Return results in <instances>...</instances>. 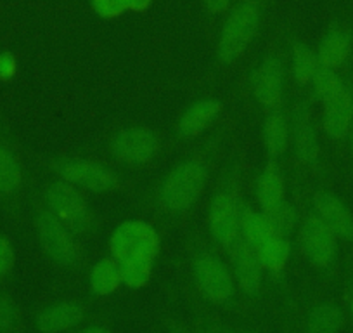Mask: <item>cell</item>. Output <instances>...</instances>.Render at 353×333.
I'll list each match as a JSON object with an SVG mask.
<instances>
[{"mask_svg":"<svg viewBox=\"0 0 353 333\" xmlns=\"http://www.w3.org/2000/svg\"><path fill=\"white\" fill-rule=\"evenodd\" d=\"M161 240L152 224L132 219L121 222L110 238V257L120 266L125 264H154Z\"/></svg>","mask_w":353,"mask_h":333,"instance_id":"6da1fadb","label":"cell"},{"mask_svg":"<svg viewBox=\"0 0 353 333\" xmlns=\"http://www.w3.org/2000/svg\"><path fill=\"white\" fill-rule=\"evenodd\" d=\"M208 171L201 160H185L170 172L159 188V202L168 212L191 209L206 186Z\"/></svg>","mask_w":353,"mask_h":333,"instance_id":"7a4b0ae2","label":"cell"},{"mask_svg":"<svg viewBox=\"0 0 353 333\" xmlns=\"http://www.w3.org/2000/svg\"><path fill=\"white\" fill-rule=\"evenodd\" d=\"M260 26V6L254 0H241L230 11L220 32L216 57L220 63H234L253 42Z\"/></svg>","mask_w":353,"mask_h":333,"instance_id":"3957f363","label":"cell"},{"mask_svg":"<svg viewBox=\"0 0 353 333\" xmlns=\"http://www.w3.org/2000/svg\"><path fill=\"white\" fill-rule=\"evenodd\" d=\"M192 276L203 297L213 304H225L236 294L232 269L212 252H203L196 257Z\"/></svg>","mask_w":353,"mask_h":333,"instance_id":"277c9868","label":"cell"},{"mask_svg":"<svg viewBox=\"0 0 353 333\" xmlns=\"http://www.w3.org/2000/svg\"><path fill=\"white\" fill-rule=\"evenodd\" d=\"M37 233L39 240L42 243V248L49 256L50 260H54L59 266H73L78 260V245L73 236V231L61 222L52 212L46 210L40 212L37 217Z\"/></svg>","mask_w":353,"mask_h":333,"instance_id":"5b68a950","label":"cell"},{"mask_svg":"<svg viewBox=\"0 0 353 333\" xmlns=\"http://www.w3.org/2000/svg\"><path fill=\"white\" fill-rule=\"evenodd\" d=\"M244 207L236 195L220 191L210 203L208 226L213 240L223 248H230L241 240V222H243Z\"/></svg>","mask_w":353,"mask_h":333,"instance_id":"8992f818","label":"cell"},{"mask_svg":"<svg viewBox=\"0 0 353 333\" xmlns=\"http://www.w3.org/2000/svg\"><path fill=\"white\" fill-rule=\"evenodd\" d=\"M298 243L301 252L315 267H329L338 254V238L315 213L300 222Z\"/></svg>","mask_w":353,"mask_h":333,"instance_id":"52a82bcc","label":"cell"},{"mask_svg":"<svg viewBox=\"0 0 353 333\" xmlns=\"http://www.w3.org/2000/svg\"><path fill=\"white\" fill-rule=\"evenodd\" d=\"M56 172L61 181L92 193H106L117 186V175L103 163L83 158L61 160L56 163Z\"/></svg>","mask_w":353,"mask_h":333,"instance_id":"ba28073f","label":"cell"},{"mask_svg":"<svg viewBox=\"0 0 353 333\" xmlns=\"http://www.w3.org/2000/svg\"><path fill=\"white\" fill-rule=\"evenodd\" d=\"M47 207L71 231H83L90 220L88 205L77 186L57 181L47 189Z\"/></svg>","mask_w":353,"mask_h":333,"instance_id":"9c48e42d","label":"cell"},{"mask_svg":"<svg viewBox=\"0 0 353 333\" xmlns=\"http://www.w3.org/2000/svg\"><path fill=\"white\" fill-rule=\"evenodd\" d=\"M159 149L158 135L145 127H128L118 132L111 142L114 158L128 165H142L156 156Z\"/></svg>","mask_w":353,"mask_h":333,"instance_id":"30bf717a","label":"cell"},{"mask_svg":"<svg viewBox=\"0 0 353 333\" xmlns=\"http://www.w3.org/2000/svg\"><path fill=\"white\" fill-rule=\"evenodd\" d=\"M253 94L258 103L270 111L279 110L284 97V64L277 56L265 57L253 71Z\"/></svg>","mask_w":353,"mask_h":333,"instance_id":"8fae6325","label":"cell"},{"mask_svg":"<svg viewBox=\"0 0 353 333\" xmlns=\"http://www.w3.org/2000/svg\"><path fill=\"white\" fill-rule=\"evenodd\" d=\"M229 250L236 287L246 295H256L263 283V267L258 259L256 250L243 240L237 241Z\"/></svg>","mask_w":353,"mask_h":333,"instance_id":"7c38bea8","label":"cell"},{"mask_svg":"<svg viewBox=\"0 0 353 333\" xmlns=\"http://www.w3.org/2000/svg\"><path fill=\"white\" fill-rule=\"evenodd\" d=\"M315 216L336 234L338 240L353 241V213L341 198L329 191H319L314 196Z\"/></svg>","mask_w":353,"mask_h":333,"instance_id":"4fadbf2b","label":"cell"},{"mask_svg":"<svg viewBox=\"0 0 353 333\" xmlns=\"http://www.w3.org/2000/svg\"><path fill=\"white\" fill-rule=\"evenodd\" d=\"M291 137L294 142V151L300 162L307 165H317L321 158V142L312 124L310 110L305 103H300L291 117Z\"/></svg>","mask_w":353,"mask_h":333,"instance_id":"5bb4252c","label":"cell"},{"mask_svg":"<svg viewBox=\"0 0 353 333\" xmlns=\"http://www.w3.org/2000/svg\"><path fill=\"white\" fill-rule=\"evenodd\" d=\"M353 120V93L348 86L324 103V115H322V127L324 132L334 141L348 137L350 125Z\"/></svg>","mask_w":353,"mask_h":333,"instance_id":"9a60e30c","label":"cell"},{"mask_svg":"<svg viewBox=\"0 0 353 333\" xmlns=\"http://www.w3.org/2000/svg\"><path fill=\"white\" fill-rule=\"evenodd\" d=\"M85 311L78 302H57L37 314V328L42 333H61L80 325Z\"/></svg>","mask_w":353,"mask_h":333,"instance_id":"2e32d148","label":"cell"},{"mask_svg":"<svg viewBox=\"0 0 353 333\" xmlns=\"http://www.w3.org/2000/svg\"><path fill=\"white\" fill-rule=\"evenodd\" d=\"M254 195H256L260 210L265 213L272 212V210H276L277 207H281L286 202L284 175L276 162H270L256 178Z\"/></svg>","mask_w":353,"mask_h":333,"instance_id":"e0dca14e","label":"cell"},{"mask_svg":"<svg viewBox=\"0 0 353 333\" xmlns=\"http://www.w3.org/2000/svg\"><path fill=\"white\" fill-rule=\"evenodd\" d=\"M220 110L222 106L215 99L196 101L182 113L181 120L176 124V134L184 139H192L203 134L216 120Z\"/></svg>","mask_w":353,"mask_h":333,"instance_id":"ac0fdd59","label":"cell"},{"mask_svg":"<svg viewBox=\"0 0 353 333\" xmlns=\"http://www.w3.org/2000/svg\"><path fill=\"white\" fill-rule=\"evenodd\" d=\"M350 54H352V35L341 28H332L319 44L317 59L321 66L336 70L346 63Z\"/></svg>","mask_w":353,"mask_h":333,"instance_id":"d6986e66","label":"cell"},{"mask_svg":"<svg viewBox=\"0 0 353 333\" xmlns=\"http://www.w3.org/2000/svg\"><path fill=\"white\" fill-rule=\"evenodd\" d=\"M123 285L120 264L113 257H104L97 260L88 273V288L97 297H110L117 294Z\"/></svg>","mask_w":353,"mask_h":333,"instance_id":"ffe728a7","label":"cell"},{"mask_svg":"<svg viewBox=\"0 0 353 333\" xmlns=\"http://www.w3.org/2000/svg\"><path fill=\"white\" fill-rule=\"evenodd\" d=\"M256 256L260 259L263 271L270 273L272 276H281L291 257L290 240L286 236L274 234L256 248Z\"/></svg>","mask_w":353,"mask_h":333,"instance_id":"44dd1931","label":"cell"},{"mask_svg":"<svg viewBox=\"0 0 353 333\" xmlns=\"http://www.w3.org/2000/svg\"><path fill=\"white\" fill-rule=\"evenodd\" d=\"M263 142L272 158L284 155L291 141V124L279 110L270 111L263 122Z\"/></svg>","mask_w":353,"mask_h":333,"instance_id":"7402d4cb","label":"cell"},{"mask_svg":"<svg viewBox=\"0 0 353 333\" xmlns=\"http://www.w3.org/2000/svg\"><path fill=\"white\" fill-rule=\"evenodd\" d=\"M274 227L270 224L269 216L258 210L244 209L243 222H241V240L256 250L261 243L274 236Z\"/></svg>","mask_w":353,"mask_h":333,"instance_id":"603a6c76","label":"cell"},{"mask_svg":"<svg viewBox=\"0 0 353 333\" xmlns=\"http://www.w3.org/2000/svg\"><path fill=\"white\" fill-rule=\"evenodd\" d=\"M343 325V312L332 302L315 305L308 314L307 333H338Z\"/></svg>","mask_w":353,"mask_h":333,"instance_id":"cb8c5ba5","label":"cell"},{"mask_svg":"<svg viewBox=\"0 0 353 333\" xmlns=\"http://www.w3.org/2000/svg\"><path fill=\"white\" fill-rule=\"evenodd\" d=\"M319 68H321V64H319L317 53H314L305 44L298 42L293 47V59H291V71H293L294 80L300 86H308L314 80Z\"/></svg>","mask_w":353,"mask_h":333,"instance_id":"d4e9b609","label":"cell"},{"mask_svg":"<svg viewBox=\"0 0 353 333\" xmlns=\"http://www.w3.org/2000/svg\"><path fill=\"white\" fill-rule=\"evenodd\" d=\"M23 182V171L14 153L0 146V195H14Z\"/></svg>","mask_w":353,"mask_h":333,"instance_id":"484cf974","label":"cell"},{"mask_svg":"<svg viewBox=\"0 0 353 333\" xmlns=\"http://www.w3.org/2000/svg\"><path fill=\"white\" fill-rule=\"evenodd\" d=\"M346 87L345 82L341 80L336 70L331 68L321 66L315 73L314 80H312V89H314V96L321 101L322 104L327 103L334 96H338L343 89Z\"/></svg>","mask_w":353,"mask_h":333,"instance_id":"4316f807","label":"cell"},{"mask_svg":"<svg viewBox=\"0 0 353 333\" xmlns=\"http://www.w3.org/2000/svg\"><path fill=\"white\" fill-rule=\"evenodd\" d=\"M269 216L270 224L274 227V233L279 234V236H290L294 231V227L298 226L300 219H298V212L291 203L284 202L283 205L277 207L276 210L267 213Z\"/></svg>","mask_w":353,"mask_h":333,"instance_id":"83f0119b","label":"cell"},{"mask_svg":"<svg viewBox=\"0 0 353 333\" xmlns=\"http://www.w3.org/2000/svg\"><path fill=\"white\" fill-rule=\"evenodd\" d=\"M94 12L103 19H113L127 11V0H90Z\"/></svg>","mask_w":353,"mask_h":333,"instance_id":"f1b7e54d","label":"cell"},{"mask_svg":"<svg viewBox=\"0 0 353 333\" xmlns=\"http://www.w3.org/2000/svg\"><path fill=\"white\" fill-rule=\"evenodd\" d=\"M16 318H18V312H16L12 301L0 292V333L11 330L14 326Z\"/></svg>","mask_w":353,"mask_h":333,"instance_id":"f546056e","label":"cell"},{"mask_svg":"<svg viewBox=\"0 0 353 333\" xmlns=\"http://www.w3.org/2000/svg\"><path fill=\"white\" fill-rule=\"evenodd\" d=\"M12 264H14V248L8 238L0 236V280L11 271Z\"/></svg>","mask_w":353,"mask_h":333,"instance_id":"4dcf8cb0","label":"cell"},{"mask_svg":"<svg viewBox=\"0 0 353 333\" xmlns=\"http://www.w3.org/2000/svg\"><path fill=\"white\" fill-rule=\"evenodd\" d=\"M18 70V63L16 57L11 53H2L0 54V80H11Z\"/></svg>","mask_w":353,"mask_h":333,"instance_id":"1f68e13d","label":"cell"},{"mask_svg":"<svg viewBox=\"0 0 353 333\" xmlns=\"http://www.w3.org/2000/svg\"><path fill=\"white\" fill-rule=\"evenodd\" d=\"M232 0H203L205 8L208 9L212 15H220V12L227 11Z\"/></svg>","mask_w":353,"mask_h":333,"instance_id":"d6a6232c","label":"cell"},{"mask_svg":"<svg viewBox=\"0 0 353 333\" xmlns=\"http://www.w3.org/2000/svg\"><path fill=\"white\" fill-rule=\"evenodd\" d=\"M152 4V0H127V9L135 12H144Z\"/></svg>","mask_w":353,"mask_h":333,"instance_id":"836d02e7","label":"cell"},{"mask_svg":"<svg viewBox=\"0 0 353 333\" xmlns=\"http://www.w3.org/2000/svg\"><path fill=\"white\" fill-rule=\"evenodd\" d=\"M80 333H110V332H108L106 328H103V326L92 325V326H87V328H83Z\"/></svg>","mask_w":353,"mask_h":333,"instance_id":"e575fe53","label":"cell"},{"mask_svg":"<svg viewBox=\"0 0 353 333\" xmlns=\"http://www.w3.org/2000/svg\"><path fill=\"white\" fill-rule=\"evenodd\" d=\"M348 142H350V148H352V151H353V120H352V125H350V132H348Z\"/></svg>","mask_w":353,"mask_h":333,"instance_id":"d590c367","label":"cell"},{"mask_svg":"<svg viewBox=\"0 0 353 333\" xmlns=\"http://www.w3.org/2000/svg\"><path fill=\"white\" fill-rule=\"evenodd\" d=\"M350 312H352V318H353V290L350 294Z\"/></svg>","mask_w":353,"mask_h":333,"instance_id":"8d00e7d4","label":"cell"}]
</instances>
